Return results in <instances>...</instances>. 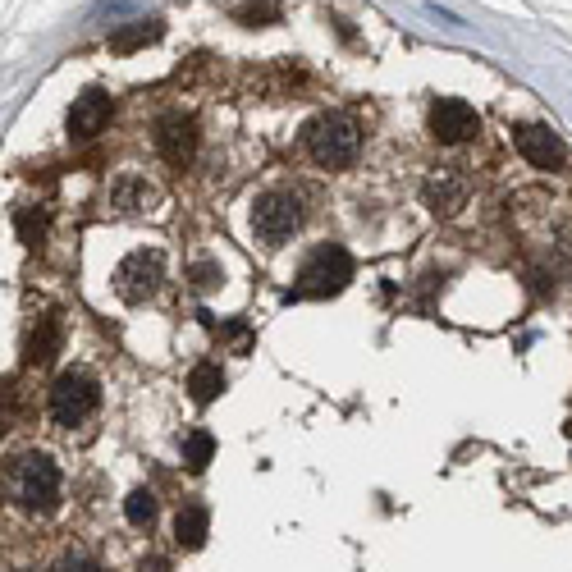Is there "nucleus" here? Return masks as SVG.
<instances>
[{"label":"nucleus","mask_w":572,"mask_h":572,"mask_svg":"<svg viewBox=\"0 0 572 572\" xmlns=\"http://www.w3.org/2000/svg\"><path fill=\"white\" fill-rule=\"evenodd\" d=\"M60 490H65L60 467H55V458H46V454H19L10 467H5V495H10L14 508L33 513V518L55 513Z\"/></svg>","instance_id":"obj_1"},{"label":"nucleus","mask_w":572,"mask_h":572,"mask_svg":"<svg viewBox=\"0 0 572 572\" xmlns=\"http://www.w3.org/2000/svg\"><path fill=\"white\" fill-rule=\"evenodd\" d=\"M307 152H312L316 165L325 170H344V165L357 161V147H362V133L348 115H316L303 133Z\"/></svg>","instance_id":"obj_2"},{"label":"nucleus","mask_w":572,"mask_h":572,"mask_svg":"<svg viewBox=\"0 0 572 572\" xmlns=\"http://www.w3.org/2000/svg\"><path fill=\"white\" fill-rule=\"evenodd\" d=\"M348 280H353V257H348L339 243H321V248L303 261L298 289L293 293H298V298H330V293H339Z\"/></svg>","instance_id":"obj_3"},{"label":"nucleus","mask_w":572,"mask_h":572,"mask_svg":"<svg viewBox=\"0 0 572 572\" xmlns=\"http://www.w3.org/2000/svg\"><path fill=\"white\" fill-rule=\"evenodd\" d=\"M101 403V385L92 371L83 367H69L55 376L51 385V417L60 421V426H78V421H87L92 412H97Z\"/></svg>","instance_id":"obj_4"},{"label":"nucleus","mask_w":572,"mask_h":572,"mask_svg":"<svg viewBox=\"0 0 572 572\" xmlns=\"http://www.w3.org/2000/svg\"><path fill=\"white\" fill-rule=\"evenodd\" d=\"M165 280V252L161 248H133L115 266V293L124 303H147Z\"/></svg>","instance_id":"obj_5"},{"label":"nucleus","mask_w":572,"mask_h":572,"mask_svg":"<svg viewBox=\"0 0 572 572\" xmlns=\"http://www.w3.org/2000/svg\"><path fill=\"white\" fill-rule=\"evenodd\" d=\"M298 225H303V206H298L293 193H266L252 206V229H257V238L270 243V248H280Z\"/></svg>","instance_id":"obj_6"},{"label":"nucleus","mask_w":572,"mask_h":572,"mask_svg":"<svg viewBox=\"0 0 572 572\" xmlns=\"http://www.w3.org/2000/svg\"><path fill=\"white\" fill-rule=\"evenodd\" d=\"M431 133H435V142H449V147H454V142H467L481 133V119H476V110L467 106L463 97H435Z\"/></svg>","instance_id":"obj_7"},{"label":"nucleus","mask_w":572,"mask_h":572,"mask_svg":"<svg viewBox=\"0 0 572 572\" xmlns=\"http://www.w3.org/2000/svg\"><path fill=\"white\" fill-rule=\"evenodd\" d=\"M156 152L165 156L170 165H188L197 156V119L184 115V110H174L156 124Z\"/></svg>","instance_id":"obj_8"},{"label":"nucleus","mask_w":572,"mask_h":572,"mask_svg":"<svg viewBox=\"0 0 572 572\" xmlns=\"http://www.w3.org/2000/svg\"><path fill=\"white\" fill-rule=\"evenodd\" d=\"M110 115H115V101H110L101 87L83 92V97L74 101V110H69V138H74V142H92L110 124Z\"/></svg>","instance_id":"obj_9"},{"label":"nucleus","mask_w":572,"mask_h":572,"mask_svg":"<svg viewBox=\"0 0 572 572\" xmlns=\"http://www.w3.org/2000/svg\"><path fill=\"white\" fill-rule=\"evenodd\" d=\"M513 142H518V152L527 156L536 170H559L563 165V142L554 129H545V124H522V129H513Z\"/></svg>","instance_id":"obj_10"},{"label":"nucleus","mask_w":572,"mask_h":572,"mask_svg":"<svg viewBox=\"0 0 572 572\" xmlns=\"http://www.w3.org/2000/svg\"><path fill=\"white\" fill-rule=\"evenodd\" d=\"M421 197H426V206H431L435 216H454L458 206L467 202V179L454 170H435L426 184H421Z\"/></svg>","instance_id":"obj_11"},{"label":"nucleus","mask_w":572,"mask_h":572,"mask_svg":"<svg viewBox=\"0 0 572 572\" xmlns=\"http://www.w3.org/2000/svg\"><path fill=\"white\" fill-rule=\"evenodd\" d=\"M110 206L124 211V216H142V211L156 206V188L147 184V179H138V174H124V179L110 188Z\"/></svg>","instance_id":"obj_12"},{"label":"nucleus","mask_w":572,"mask_h":572,"mask_svg":"<svg viewBox=\"0 0 572 572\" xmlns=\"http://www.w3.org/2000/svg\"><path fill=\"white\" fill-rule=\"evenodd\" d=\"M55 353H60V321L55 316H37V325L28 330V344H23V362L28 367H46Z\"/></svg>","instance_id":"obj_13"},{"label":"nucleus","mask_w":572,"mask_h":572,"mask_svg":"<svg viewBox=\"0 0 572 572\" xmlns=\"http://www.w3.org/2000/svg\"><path fill=\"white\" fill-rule=\"evenodd\" d=\"M206 531H211V513H206L202 504H184V508H179V518H174V540H179L184 550H202Z\"/></svg>","instance_id":"obj_14"},{"label":"nucleus","mask_w":572,"mask_h":572,"mask_svg":"<svg viewBox=\"0 0 572 572\" xmlns=\"http://www.w3.org/2000/svg\"><path fill=\"white\" fill-rule=\"evenodd\" d=\"M161 33H165L161 19H138V23H129V28H119V33H110V51H119V55L142 51V46H152Z\"/></svg>","instance_id":"obj_15"},{"label":"nucleus","mask_w":572,"mask_h":572,"mask_svg":"<svg viewBox=\"0 0 572 572\" xmlns=\"http://www.w3.org/2000/svg\"><path fill=\"white\" fill-rule=\"evenodd\" d=\"M188 389H193V399H197V403L220 399V389H225V371H220L216 362H197L193 376H188Z\"/></svg>","instance_id":"obj_16"},{"label":"nucleus","mask_w":572,"mask_h":572,"mask_svg":"<svg viewBox=\"0 0 572 572\" xmlns=\"http://www.w3.org/2000/svg\"><path fill=\"white\" fill-rule=\"evenodd\" d=\"M14 234H19L23 248H37L46 238V206H19L14 216Z\"/></svg>","instance_id":"obj_17"},{"label":"nucleus","mask_w":572,"mask_h":572,"mask_svg":"<svg viewBox=\"0 0 572 572\" xmlns=\"http://www.w3.org/2000/svg\"><path fill=\"white\" fill-rule=\"evenodd\" d=\"M211 454H216V440H211V431H188L184 435V463L193 467V472H202V467L211 463Z\"/></svg>","instance_id":"obj_18"},{"label":"nucleus","mask_w":572,"mask_h":572,"mask_svg":"<svg viewBox=\"0 0 572 572\" xmlns=\"http://www.w3.org/2000/svg\"><path fill=\"white\" fill-rule=\"evenodd\" d=\"M124 518H129L133 527H152L156 522V495L152 490H133V495L124 499Z\"/></svg>","instance_id":"obj_19"},{"label":"nucleus","mask_w":572,"mask_h":572,"mask_svg":"<svg viewBox=\"0 0 572 572\" xmlns=\"http://www.w3.org/2000/svg\"><path fill=\"white\" fill-rule=\"evenodd\" d=\"M238 19L248 23V28H261V23H275V19H280V10H275L270 0H257V5H243V10H238Z\"/></svg>","instance_id":"obj_20"},{"label":"nucleus","mask_w":572,"mask_h":572,"mask_svg":"<svg viewBox=\"0 0 572 572\" xmlns=\"http://www.w3.org/2000/svg\"><path fill=\"white\" fill-rule=\"evenodd\" d=\"M188 275H193V284H197V289H216V284L225 280V275H220V266H216V261H193V270H188Z\"/></svg>","instance_id":"obj_21"},{"label":"nucleus","mask_w":572,"mask_h":572,"mask_svg":"<svg viewBox=\"0 0 572 572\" xmlns=\"http://www.w3.org/2000/svg\"><path fill=\"white\" fill-rule=\"evenodd\" d=\"M138 572H170V563H165V559H142Z\"/></svg>","instance_id":"obj_22"}]
</instances>
